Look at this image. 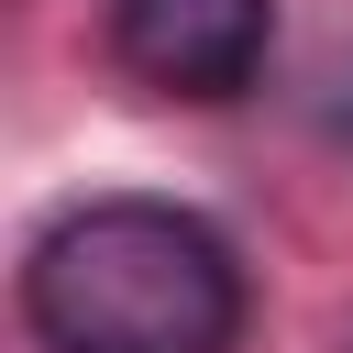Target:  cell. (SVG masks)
<instances>
[{
	"label": "cell",
	"instance_id": "obj_1",
	"mask_svg": "<svg viewBox=\"0 0 353 353\" xmlns=\"http://www.w3.org/2000/svg\"><path fill=\"white\" fill-rule=\"evenodd\" d=\"M22 320L44 353H232L243 254L176 199H77L22 254Z\"/></svg>",
	"mask_w": 353,
	"mask_h": 353
},
{
	"label": "cell",
	"instance_id": "obj_2",
	"mask_svg": "<svg viewBox=\"0 0 353 353\" xmlns=\"http://www.w3.org/2000/svg\"><path fill=\"white\" fill-rule=\"evenodd\" d=\"M265 44H276V0H110V55L199 110L243 99L265 77Z\"/></svg>",
	"mask_w": 353,
	"mask_h": 353
}]
</instances>
